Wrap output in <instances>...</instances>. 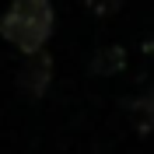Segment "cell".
Here are the masks:
<instances>
[{"label": "cell", "instance_id": "obj_1", "mask_svg": "<svg viewBox=\"0 0 154 154\" xmlns=\"http://www.w3.org/2000/svg\"><path fill=\"white\" fill-rule=\"evenodd\" d=\"M53 25H56V14H53L49 0H11V7L0 18V35L18 53L28 56L49 42Z\"/></svg>", "mask_w": 154, "mask_h": 154}, {"label": "cell", "instance_id": "obj_2", "mask_svg": "<svg viewBox=\"0 0 154 154\" xmlns=\"http://www.w3.org/2000/svg\"><path fill=\"white\" fill-rule=\"evenodd\" d=\"M18 84H21V91L32 95V98L46 95V88L53 84V60H49L42 49L25 56V63H21V70H18Z\"/></svg>", "mask_w": 154, "mask_h": 154}, {"label": "cell", "instance_id": "obj_3", "mask_svg": "<svg viewBox=\"0 0 154 154\" xmlns=\"http://www.w3.org/2000/svg\"><path fill=\"white\" fill-rule=\"evenodd\" d=\"M130 109H133V116L144 112V119H137V130H140V133L154 130V95H144L140 102H130Z\"/></svg>", "mask_w": 154, "mask_h": 154}, {"label": "cell", "instance_id": "obj_4", "mask_svg": "<svg viewBox=\"0 0 154 154\" xmlns=\"http://www.w3.org/2000/svg\"><path fill=\"white\" fill-rule=\"evenodd\" d=\"M119 4H123V0H91V7H95V11H102V14H105V11H116Z\"/></svg>", "mask_w": 154, "mask_h": 154}]
</instances>
